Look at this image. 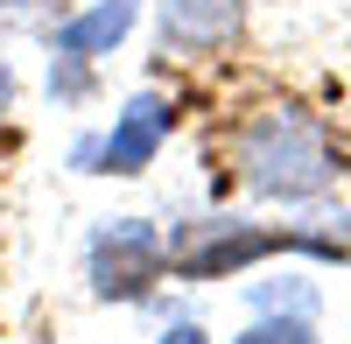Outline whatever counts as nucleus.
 I'll use <instances>...</instances> for the list:
<instances>
[{
    "mask_svg": "<svg viewBox=\"0 0 351 344\" xmlns=\"http://www.w3.org/2000/svg\"><path fill=\"white\" fill-rule=\"evenodd\" d=\"M232 183L267 204H309L337 183V140L309 106L274 99L232 127Z\"/></svg>",
    "mask_w": 351,
    "mask_h": 344,
    "instance_id": "nucleus-1",
    "label": "nucleus"
},
{
    "mask_svg": "<svg viewBox=\"0 0 351 344\" xmlns=\"http://www.w3.org/2000/svg\"><path fill=\"white\" fill-rule=\"evenodd\" d=\"M274 253H309V260H351V239L302 232V225H253V218H183L169 225V281H232L253 274Z\"/></svg>",
    "mask_w": 351,
    "mask_h": 344,
    "instance_id": "nucleus-2",
    "label": "nucleus"
},
{
    "mask_svg": "<svg viewBox=\"0 0 351 344\" xmlns=\"http://www.w3.org/2000/svg\"><path fill=\"white\" fill-rule=\"evenodd\" d=\"M84 281L99 302H155L169 281V232L155 218H99L84 239Z\"/></svg>",
    "mask_w": 351,
    "mask_h": 344,
    "instance_id": "nucleus-3",
    "label": "nucleus"
},
{
    "mask_svg": "<svg viewBox=\"0 0 351 344\" xmlns=\"http://www.w3.org/2000/svg\"><path fill=\"white\" fill-rule=\"evenodd\" d=\"M169 127H176V99L134 92L120 112H112L106 134H77L71 140V169L77 176H141V169H155Z\"/></svg>",
    "mask_w": 351,
    "mask_h": 344,
    "instance_id": "nucleus-4",
    "label": "nucleus"
},
{
    "mask_svg": "<svg viewBox=\"0 0 351 344\" xmlns=\"http://www.w3.org/2000/svg\"><path fill=\"white\" fill-rule=\"evenodd\" d=\"M155 36L176 56H218L246 36V0H155Z\"/></svg>",
    "mask_w": 351,
    "mask_h": 344,
    "instance_id": "nucleus-5",
    "label": "nucleus"
},
{
    "mask_svg": "<svg viewBox=\"0 0 351 344\" xmlns=\"http://www.w3.org/2000/svg\"><path fill=\"white\" fill-rule=\"evenodd\" d=\"M134 28H141V0H92V8H71L49 28V49L77 56V64H99V56H112Z\"/></svg>",
    "mask_w": 351,
    "mask_h": 344,
    "instance_id": "nucleus-6",
    "label": "nucleus"
},
{
    "mask_svg": "<svg viewBox=\"0 0 351 344\" xmlns=\"http://www.w3.org/2000/svg\"><path fill=\"white\" fill-rule=\"evenodd\" d=\"M246 302H253V317H316V309H324V295H316V281H302V274L246 281Z\"/></svg>",
    "mask_w": 351,
    "mask_h": 344,
    "instance_id": "nucleus-7",
    "label": "nucleus"
},
{
    "mask_svg": "<svg viewBox=\"0 0 351 344\" xmlns=\"http://www.w3.org/2000/svg\"><path fill=\"white\" fill-rule=\"evenodd\" d=\"M232 344H324V337H316V317H253Z\"/></svg>",
    "mask_w": 351,
    "mask_h": 344,
    "instance_id": "nucleus-8",
    "label": "nucleus"
},
{
    "mask_svg": "<svg viewBox=\"0 0 351 344\" xmlns=\"http://www.w3.org/2000/svg\"><path fill=\"white\" fill-rule=\"evenodd\" d=\"M49 99L56 106L92 99V64H77V56H49Z\"/></svg>",
    "mask_w": 351,
    "mask_h": 344,
    "instance_id": "nucleus-9",
    "label": "nucleus"
},
{
    "mask_svg": "<svg viewBox=\"0 0 351 344\" xmlns=\"http://www.w3.org/2000/svg\"><path fill=\"white\" fill-rule=\"evenodd\" d=\"M155 344H211V330H204V323H190V317H169V330H162Z\"/></svg>",
    "mask_w": 351,
    "mask_h": 344,
    "instance_id": "nucleus-10",
    "label": "nucleus"
},
{
    "mask_svg": "<svg viewBox=\"0 0 351 344\" xmlns=\"http://www.w3.org/2000/svg\"><path fill=\"white\" fill-rule=\"evenodd\" d=\"M0 8H14V14H56V21H64V14H71V8H64V0H0ZM56 21H49V28H56Z\"/></svg>",
    "mask_w": 351,
    "mask_h": 344,
    "instance_id": "nucleus-11",
    "label": "nucleus"
},
{
    "mask_svg": "<svg viewBox=\"0 0 351 344\" xmlns=\"http://www.w3.org/2000/svg\"><path fill=\"white\" fill-rule=\"evenodd\" d=\"M14 92H21V84H14V64H8V56H0V120H8V112H14Z\"/></svg>",
    "mask_w": 351,
    "mask_h": 344,
    "instance_id": "nucleus-12",
    "label": "nucleus"
}]
</instances>
